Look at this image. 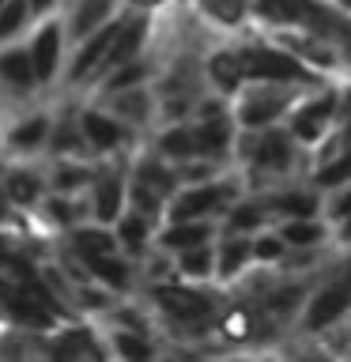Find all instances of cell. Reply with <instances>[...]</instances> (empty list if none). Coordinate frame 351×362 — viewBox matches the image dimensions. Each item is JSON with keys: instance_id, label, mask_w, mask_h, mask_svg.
<instances>
[{"instance_id": "6da1fadb", "label": "cell", "mask_w": 351, "mask_h": 362, "mask_svg": "<svg viewBox=\"0 0 351 362\" xmlns=\"http://www.w3.org/2000/svg\"><path fill=\"white\" fill-rule=\"evenodd\" d=\"M238 57H242L246 79H257V83H317L310 61H302L287 45H249Z\"/></svg>"}, {"instance_id": "7a4b0ae2", "label": "cell", "mask_w": 351, "mask_h": 362, "mask_svg": "<svg viewBox=\"0 0 351 362\" xmlns=\"http://www.w3.org/2000/svg\"><path fill=\"white\" fill-rule=\"evenodd\" d=\"M291 106H294V83H260L257 90L242 95V102L234 110V121L249 132L272 129L283 113H291Z\"/></svg>"}, {"instance_id": "3957f363", "label": "cell", "mask_w": 351, "mask_h": 362, "mask_svg": "<svg viewBox=\"0 0 351 362\" xmlns=\"http://www.w3.org/2000/svg\"><path fill=\"white\" fill-rule=\"evenodd\" d=\"M333 124H336V90H321V95L291 106L287 113V132L294 136V144H321Z\"/></svg>"}, {"instance_id": "277c9868", "label": "cell", "mask_w": 351, "mask_h": 362, "mask_svg": "<svg viewBox=\"0 0 351 362\" xmlns=\"http://www.w3.org/2000/svg\"><path fill=\"white\" fill-rule=\"evenodd\" d=\"M294 158V136L287 129H265V136H257V151H253V163L260 170H272V174H280V170H287Z\"/></svg>"}, {"instance_id": "5b68a950", "label": "cell", "mask_w": 351, "mask_h": 362, "mask_svg": "<svg viewBox=\"0 0 351 362\" xmlns=\"http://www.w3.org/2000/svg\"><path fill=\"white\" fill-rule=\"evenodd\" d=\"M351 305V283H336V287H325L317 298L310 302V313H306V328H328L333 321L347 313Z\"/></svg>"}, {"instance_id": "8992f818", "label": "cell", "mask_w": 351, "mask_h": 362, "mask_svg": "<svg viewBox=\"0 0 351 362\" xmlns=\"http://www.w3.org/2000/svg\"><path fill=\"white\" fill-rule=\"evenodd\" d=\"M159 302L170 317H181V321L197 325L212 317V298H204L197 291H181V287H159Z\"/></svg>"}, {"instance_id": "52a82bcc", "label": "cell", "mask_w": 351, "mask_h": 362, "mask_svg": "<svg viewBox=\"0 0 351 362\" xmlns=\"http://www.w3.org/2000/svg\"><path fill=\"white\" fill-rule=\"evenodd\" d=\"M231 197L223 185H200V189H189V192H181L178 204H174V223H185V219H197V215H208L215 211L219 204Z\"/></svg>"}, {"instance_id": "ba28073f", "label": "cell", "mask_w": 351, "mask_h": 362, "mask_svg": "<svg viewBox=\"0 0 351 362\" xmlns=\"http://www.w3.org/2000/svg\"><path fill=\"white\" fill-rule=\"evenodd\" d=\"M208 72H212V79H215V87L226 90V95H234V90L246 83L242 57H238V53H226V49H219V53L208 61Z\"/></svg>"}, {"instance_id": "9c48e42d", "label": "cell", "mask_w": 351, "mask_h": 362, "mask_svg": "<svg viewBox=\"0 0 351 362\" xmlns=\"http://www.w3.org/2000/svg\"><path fill=\"white\" fill-rule=\"evenodd\" d=\"M313 181H317L321 189L351 185V144H340V151H328V163L317 166Z\"/></svg>"}, {"instance_id": "30bf717a", "label": "cell", "mask_w": 351, "mask_h": 362, "mask_svg": "<svg viewBox=\"0 0 351 362\" xmlns=\"http://www.w3.org/2000/svg\"><path fill=\"white\" fill-rule=\"evenodd\" d=\"M192 136H197V151L200 155H223L226 144H231V121L226 117H208V121H200L197 129H192Z\"/></svg>"}, {"instance_id": "8fae6325", "label": "cell", "mask_w": 351, "mask_h": 362, "mask_svg": "<svg viewBox=\"0 0 351 362\" xmlns=\"http://www.w3.org/2000/svg\"><path fill=\"white\" fill-rule=\"evenodd\" d=\"M144 30H147L144 19H129L125 27H117V38H113V45H110V61L113 64H129L132 53L140 49V42H144Z\"/></svg>"}, {"instance_id": "7c38bea8", "label": "cell", "mask_w": 351, "mask_h": 362, "mask_svg": "<svg viewBox=\"0 0 351 362\" xmlns=\"http://www.w3.org/2000/svg\"><path fill=\"white\" fill-rule=\"evenodd\" d=\"M208 238H212V226L208 223L185 219V223H174L163 234V245H170V249H192V245H204Z\"/></svg>"}, {"instance_id": "4fadbf2b", "label": "cell", "mask_w": 351, "mask_h": 362, "mask_svg": "<svg viewBox=\"0 0 351 362\" xmlns=\"http://www.w3.org/2000/svg\"><path fill=\"white\" fill-rule=\"evenodd\" d=\"M249 257H253V242H249V238H231V242H226V245L219 249L215 272H219V276H238Z\"/></svg>"}, {"instance_id": "5bb4252c", "label": "cell", "mask_w": 351, "mask_h": 362, "mask_svg": "<svg viewBox=\"0 0 351 362\" xmlns=\"http://www.w3.org/2000/svg\"><path fill=\"white\" fill-rule=\"evenodd\" d=\"M113 38H117V27H102L95 38L84 45V53H79V61H76V68H72V76H76V79H79V76H87L91 68L98 64V57H102V53H110Z\"/></svg>"}, {"instance_id": "9a60e30c", "label": "cell", "mask_w": 351, "mask_h": 362, "mask_svg": "<svg viewBox=\"0 0 351 362\" xmlns=\"http://www.w3.org/2000/svg\"><path fill=\"white\" fill-rule=\"evenodd\" d=\"M57 45H61V38H57V27H45V30L38 34V42H34V49H30L34 72H38L42 79L53 76V68H57Z\"/></svg>"}, {"instance_id": "2e32d148", "label": "cell", "mask_w": 351, "mask_h": 362, "mask_svg": "<svg viewBox=\"0 0 351 362\" xmlns=\"http://www.w3.org/2000/svg\"><path fill=\"white\" fill-rule=\"evenodd\" d=\"M280 234H283V242H287V249H310V245L321 242L325 230L313 223V215H310V219H287Z\"/></svg>"}, {"instance_id": "e0dca14e", "label": "cell", "mask_w": 351, "mask_h": 362, "mask_svg": "<svg viewBox=\"0 0 351 362\" xmlns=\"http://www.w3.org/2000/svg\"><path fill=\"white\" fill-rule=\"evenodd\" d=\"M84 132L91 136V144H95V147H113L121 140V124L110 121V117H102V113H87V117H84Z\"/></svg>"}, {"instance_id": "ac0fdd59", "label": "cell", "mask_w": 351, "mask_h": 362, "mask_svg": "<svg viewBox=\"0 0 351 362\" xmlns=\"http://www.w3.org/2000/svg\"><path fill=\"white\" fill-rule=\"evenodd\" d=\"M159 147H163V155H170V158H192V155H200L192 129H170L163 140H159Z\"/></svg>"}, {"instance_id": "d6986e66", "label": "cell", "mask_w": 351, "mask_h": 362, "mask_svg": "<svg viewBox=\"0 0 351 362\" xmlns=\"http://www.w3.org/2000/svg\"><path fill=\"white\" fill-rule=\"evenodd\" d=\"M0 76L11 79V83H19V87H27L38 72H34L30 53H8V57H0Z\"/></svg>"}, {"instance_id": "ffe728a7", "label": "cell", "mask_w": 351, "mask_h": 362, "mask_svg": "<svg viewBox=\"0 0 351 362\" xmlns=\"http://www.w3.org/2000/svg\"><path fill=\"white\" fill-rule=\"evenodd\" d=\"M95 208H98V219H117L121 215V181H98V192H95Z\"/></svg>"}, {"instance_id": "44dd1931", "label": "cell", "mask_w": 351, "mask_h": 362, "mask_svg": "<svg viewBox=\"0 0 351 362\" xmlns=\"http://www.w3.org/2000/svg\"><path fill=\"white\" fill-rule=\"evenodd\" d=\"M212 268H215V257H212V249L208 242L204 245H192V249H181V272L185 276H212Z\"/></svg>"}, {"instance_id": "7402d4cb", "label": "cell", "mask_w": 351, "mask_h": 362, "mask_svg": "<svg viewBox=\"0 0 351 362\" xmlns=\"http://www.w3.org/2000/svg\"><path fill=\"white\" fill-rule=\"evenodd\" d=\"M272 208H280L283 215H291V219H310L317 211V200L310 192H283V197L272 200Z\"/></svg>"}, {"instance_id": "603a6c76", "label": "cell", "mask_w": 351, "mask_h": 362, "mask_svg": "<svg viewBox=\"0 0 351 362\" xmlns=\"http://www.w3.org/2000/svg\"><path fill=\"white\" fill-rule=\"evenodd\" d=\"M87 264L91 272L102 279V283H110V287H125L129 283V276H125V264H117V260H110V253H102V257H87Z\"/></svg>"}, {"instance_id": "cb8c5ba5", "label": "cell", "mask_w": 351, "mask_h": 362, "mask_svg": "<svg viewBox=\"0 0 351 362\" xmlns=\"http://www.w3.org/2000/svg\"><path fill=\"white\" fill-rule=\"evenodd\" d=\"M106 16H110V0H87V4L79 8V16H76V34H79V38L91 34Z\"/></svg>"}, {"instance_id": "d4e9b609", "label": "cell", "mask_w": 351, "mask_h": 362, "mask_svg": "<svg viewBox=\"0 0 351 362\" xmlns=\"http://www.w3.org/2000/svg\"><path fill=\"white\" fill-rule=\"evenodd\" d=\"M8 294V291H4ZM8 310L19 317V321H27V325H38V328H45L50 325V313L45 310H38L30 298H23V294H8Z\"/></svg>"}, {"instance_id": "484cf974", "label": "cell", "mask_w": 351, "mask_h": 362, "mask_svg": "<svg viewBox=\"0 0 351 362\" xmlns=\"http://www.w3.org/2000/svg\"><path fill=\"white\" fill-rule=\"evenodd\" d=\"M76 249L84 257H102V253H113V238L102 234V230H79L76 234Z\"/></svg>"}, {"instance_id": "4316f807", "label": "cell", "mask_w": 351, "mask_h": 362, "mask_svg": "<svg viewBox=\"0 0 351 362\" xmlns=\"http://www.w3.org/2000/svg\"><path fill=\"white\" fill-rule=\"evenodd\" d=\"M204 8H208L219 23H231V27H234V23H242L249 0H204Z\"/></svg>"}, {"instance_id": "83f0119b", "label": "cell", "mask_w": 351, "mask_h": 362, "mask_svg": "<svg viewBox=\"0 0 351 362\" xmlns=\"http://www.w3.org/2000/svg\"><path fill=\"white\" fill-rule=\"evenodd\" d=\"M260 219H265V208H260V204H238L231 211V219H226V226H231V230H253V226H260Z\"/></svg>"}, {"instance_id": "f1b7e54d", "label": "cell", "mask_w": 351, "mask_h": 362, "mask_svg": "<svg viewBox=\"0 0 351 362\" xmlns=\"http://www.w3.org/2000/svg\"><path fill=\"white\" fill-rule=\"evenodd\" d=\"M253 257L257 260H283V257H287V242H283V234H260V238H253Z\"/></svg>"}, {"instance_id": "f546056e", "label": "cell", "mask_w": 351, "mask_h": 362, "mask_svg": "<svg viewBox=\"0 0 351 362\" xmlns=\"http://www.w3.org/2000/svg\"><path fill=\"white\" fill-rule=\"evenodd\" d=\"M8 197L16 204H30L34 197H38V181H34L30 174H11L8 177Z\"/></svg>"}, {"instance_id": "4dcf8cb0", "label": "cell", "mask_w": 351, "mask_h": 362, "mask_svg": "<svg viewBox=\"0 0 351 362\" xmlns=\"http://www.w3.org/2000/svg\"><path fill=\"white\" fill-rule=\"evenodd\" d=\"M223 332L231 339H246L249 332H253V317H249L246 310H231L223 317Z\"/></svg>"}, {"instance_id": "1f68e13d", "label": "cell", "mask_w": 351, "mask_h": 362, "mask_svg": "<svg viewBox=\"0 0 351 362\" xmlns=\"http://www.w3.org/2000/svg\"><path fill=\"white\" fill-rule=\"evenodd\" d=\"M23 16H27V4H23V0H8V4L0 8V38H8V34L23 23Z\"/></svg>"}, {"instance_id": "d6a6232c", "label": "cell", "mask_w": 351, "mask_h": 362, "mask_svg": "<svg viewBox=\"0 0 351 362\" xmlns=\"http://www.w3.org/2000/svg\"><path fill=\"white\" fill-rule=\"evenodd\" d=\"M57 355H91V358H98V351L95 344H87V336H68L64 344H57Z\"/></svg>"}, {"instance_id": "836d02e7", "label": "cell", "mask_w": 351, "mask_h": 362, "mask_svg": "<svg viewBox=\"0 0 351 362\" xmlns=\"http://www.w3.org/2000/svg\"><path fill=\"white\" fill-rule=\"evenodd\" d=\"M144 234H147V219H140V215H129V219L121 223V238H125L129 245H140Z\"/></svg>"}, {"instance_id": "e575fe53", "label": "cell", "mask_w": 351, "mask_h": 362, "mask_svg": "<svg viewBox=\"0 0 351 362\" xmlns=\"http://www.w3.org/2000/svg\"><path fill=\"white\" fill-rule=\"evenodd\" d=\"M117 351L125 358H151V347H147L144 339H136V336H117Z\"/></svg>"}, {"instance_id": "d590c367", "label": "cell", "mask_w": 351, "mask_h": 362, "mask_svg": "<svg viewBox=\"0 0 351 362\" xmlns=\"http://www.w3.org/2000/svg\"><path fill=\"white\" fill-rule=\"evenodd\" d=\"M42 132H45V121H30V124H23V129H16V140L19 147H30V144H38L42 140Z\"/></svg>"}, {"instance_id": "8d00e7d4", "label": "cell", "mask_w": 351, "mask_h": 362, "mask_svg": "<svg viewBox=\"0 0 351 362\" xmlns=\"http://www.w3.org/2000/svg\"><path fill=\"white\" fill-rule=\"evenodd\" d=\"M144 76V68L140 64H129V68H125V72H117V76H113V90H121V87H129V83H136V79H140Z\"/></svg>"}, {"instance_id": "74e56055", "label": "cell", "mask_w": 351, "mask_h": 362, "mask_svg": "<svg viewBox=\"0 0 351 362\" xmlns=\"http://www.w3.org/2000/svg\"><path fill=\"white\" fill-rule=\"evenodd\" d=\"M328 215H333V219H351V189L340 192V197L333 200V211Z\"/></svg>"}, {"instance_id": "f35d334b", "label": "cell", "mask_w": 351, "mask_h": 362, "mask_svg": "<svg viewBox=\"0 0 351 362\" xmlns=\"http://www.w3.org/2000/svg\"><path fill=\"white\" fill-rule=\"evenodd\" d=\"M50 211L57 215V219H68V204H61V200H57V204H50Z\"/></svg>"}, {"instance_id": "ab89813d", "label": "cell", "mask_w": 351, "mask_h": 362, "mask_svg": "<svg viewBox=\"0 0 351 362\" xmlns=\"http://www.w3.org/2000/svg\"><path fill=\"white\" fill-rule=\"evenodd\" d=\"M136 4H144V8H155V4H163V0H136Z\"/></svg>"}, {"instance_id": "60d3db41", "label": "cell", "mask_w": 351, "mask_h": 362, "mask_svg": "<svg viewBox=\"0 0 351 362\" xmlns=\"http://www.w3.org/2000/svg\"><path fill=\"white\" fill-rule=\"evenodd\" d=\"M30 4H34V8H50L53 0H30Z\"/></svg>"}, {"instance_id": "b9f144b4", "label": "cell", "mask_w": 351, "mask_h": 362, "mask_svg": "<svg viewBox=\"0 0 351 362\" xmlns=\"http://www.w3.org/2000/svg\"><path fill=\"white\" fill-rule=\"evenodd\" d=\"M336 4H340V8H344V11H351V0H336Z\"/></svg>"}, {"instance_id": "7bdbcfd3", "label": "cell", "mask_w": 351, "mask_h": 362, "mask_svg": "<svg viewBox=\"0 0 351 362\" xmlns=\"http://www.w3.org/2000/svg\"><path fill=\"white\" fill-rule=\"evenodd\" d=\"M4 4H8V0H0V8H4Z\"/></svg>"}, {"instance_id": "ee69618b", "label": "cell", "mask_w": 351, "mask_h": 362, "mask_svg": "<svg viewBox=\"0 0 351 362\" xmlns=\"http://www.w3.org/2000/svg\"><path fill=\"white\" fill-rule=\"evenodd\" d=\"M347 283H351V276H347Z\"/></svg>"}]
</instances>
